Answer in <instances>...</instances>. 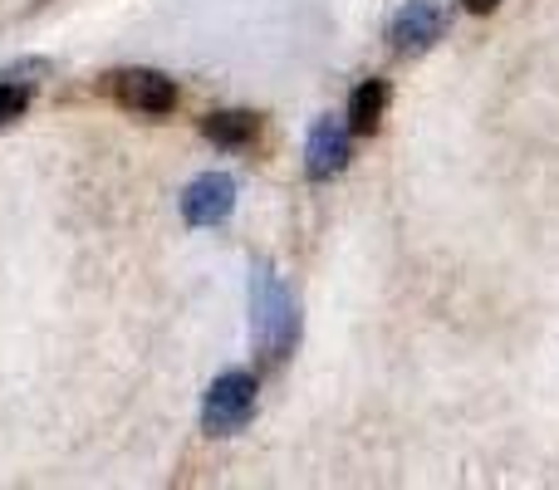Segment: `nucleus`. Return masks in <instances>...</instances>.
Listing matches in <instances>:
<instances>
[{"mask_svg":"<svg viewBox=\"0 0 559 490\" xmlns=\"http://www.w3.org/2000/svg\"><path fill=\"white\" fill-rule=\"evenodd\" d=\"M251 334L265 363H285L299 344V309L271 265L251 270Z\"/></svg>","mask_w":559,"mask_h":490,"instance_id":"nucleus-1","label":"nucleus"},{"mask_svg":"<svg viewBox=\"0 0 559 490\" xmlns=\"http://www.w3.org/2000/svg\"><path fill=\"white\" fill-rule=\"evenodd\" d=\"M255 378L246 368H226L212 387H206V403H202V427L212 437H236L246 422L255 417Z\"/></svg>","mask_w":559,"mask_h":490,"instance_id":"nucleus-2","label":"nucleus"},{"mask_svg":"<svg viewBox=\"0 0 559 490\" xmlns=\"http://www.w3.org/2000/svg\"><path fill=\"white\" fill-rule=\"evenodd\" d=\"M108 94L128 108V113H143V118H163L177 108V84L157 69H118L108 74Z\"/></svg>","mask_w":559,"mask_h":490,"instance_id":"nucleus-3","label":"nucleus"},{"mask_svg":"<svg viewBox=\"0 0 559 490\" xmlns=\"http://www.w3.org/2000/svg\"><path fill=\"white\" fill-rule=\"evenodd\" d=\"M442 29H447L442 0H407V5L388 20V45H393L397 55H423V49H432L437 39H442Z\"/></svg>","mask_w":559,"mask_h":490,"instance_id":"nucleus-4","label":"nucleus"},{"mask_svg":"<svg viewBox=\"0 0 559 490\" xmlns=\"http://www.w3.org/2000/svg\"><path fill=\"white\" fill-rule=\"evenodd\" d=\"M236 212V182L226 172H202L182 192V222L187 226H222Z\"/></svg>","mask_w":559,"mask_h":490,"instance_id":"nucleus-5","label":"nucleus"},{"mask_svg":"<svg viewBox=\"0 0 559 490\" xmlns=\"http://www.w3.org/2000/svg\"><path fill=\"white\" fill-rule=\"evenodd\" d=\"M348 167V123H334V118H319L309 128V143H305V172L314 182H329Z\"/></svg>","mask_w":559,"mask_h":490,"instance_id":"nucleus-6","label":"nucleus"},{"mask_svg":"<svg viewBox=\"0 0 559 490\" xmlns=\"http://www.w3.org/2000/svg\"><path fill=\"white\" fill-rule=\"evenodd\" d=\"M261 133V118L246 108H226V113H206L202 118V138H212L216 147H246Z\"/></svg>","mask_w":559,"mask_h":490,"instance_id":"nucleus-7","label":"nucleus"},{"mask_svg":"<svg viewBox=\"0 0 559 490\" xmlns=\"http://www.w3.org/2000/svg\"><path fill=\"white\" fill-rule=\"evenodd\" d=\"M383 113H388V84L383 79H364V84L354 88V98H348V133L368 138L383 123Z\"/></svg>","mask_w":559,"mask_h":490,"instance_id":"nucleus-8","label":"nucleus"},{"mask_svg":"<svg viewBox=\"0 0 559 490\" xmlns=\"http://www.w3.org/2000/svg\"><path fill=\"white\" fill-rule=\"evenodd\" d=\"M29 108V88L25 84H10V79H0V128L15 123V118H25Z\"/></svg>","mask_w":559,"mask_h":490,"instance_id":"nucleus-9","label":"nucleus"},{"mask_svg":"<svg viewBox=\"0 0 559 490\" xmlns=\"http://www.w3.org/2000/svg\"><path fill=\"white\" fill-rule=\"evenodd\" d=\"M35 74H49V64H45V59H25V64H10L5 69V79H10V84H35Z\"/></svg>","mask_w":559,"mask_h":490,"instance_id":"nucleus-10","label":"nucleus"},{"mask_svg":"<svg viewBox=\"0 0 559 490\" xmlns=\"http://www.w3.org/2000/svg\"><path fill=\"white\" fill-rule=\"evenodd\" d=\"M496 5H501V0H462V10H472V15H491Z\"/></svg>","mask_w":559,"mask_h":490,"instance_id":"nucleus-11","label":"nucleus"}]
</instances>
